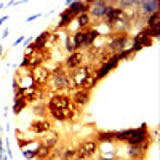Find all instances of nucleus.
Returning a JSON list of instances; mask_svg holds the SVG:
<instances>
[{"label": "nucleus", "instance_id": "nucleus-4", "mask_svg": "<svg viewBox=\"0 0 160 160\" xmlns=\"http://www.w3.org/2000/svg\"><path fill=\"white\" fill-rule=\"evenodd\" d=\"M149 139H151V131H149L148 125L141 123V127L133 128V131H131V135H130L127 144L128 146H138V144H142V142L149 141Z\"/></svg>", "mask_w": 160, "mask_h": 160}, {"label": "nucleus", "instance_id": "nucleus-39", "mask_svg": "<svg viewBox=\"0 0 160 160\" xmlns=\"http://www.w3.org/2000/svg\"><path fill=\"white\" fill-rule=\"evenodd\" d=\"M18 88H19V85H18V78H13V93H15Z\"/></svg>", "mask_w": 160, "mask_h": 160}, {"label": "nucleus", "instance_id": "nucleus-3", "mask_svg": "<svg viewBox=\"0 0 160 160\" xmlns=\"http://www.w3.org/2000/svg\"><path fill=\"white\" fill-rule=\"evenodd\" d=\"M130 40H131V38H130L128 34H111L108 48L112 51V55H120L123 50L130 48V47H128Z\"/></svg>", "mask_w": 160, "mask_h": 160}, {"label": "nucleus", "instance_id": "nucleus-24", "mask_svg": "<svg viewBox=\"0 0 160 160\" xmlns=\"http://www.w3.org/2000/svg\"><path fill=\"white\" fill-rule=\"evenodd\" d=\"M26 106H28V102H26L24 96H21V98H13V114L19 115V114L26 109Z\"/></svg>", "mask_w": 160, "mask_h": 160}, {"label": "nucleus", "instance_id": "nucleus-9", "mask_svg": "<svg viewBox=\"0 0 160 160\" xmlns=\"http://www.w3.org/2000/svg\"><path fill=\"white\" fill-rule=\"evenodd\" d=\"M31 75H32V80H34V83L37 87H43V85L48 83V80L51 77V72H50L48 68H45V66H38V68L31 71Z\"/></svg>", "mask_w": 160, "mask_h": 160}, {"label": "nucleus", "instance_id": "nucleus-21", "mask_svg": "<svg viewBox=\"0 0 160 160\" xmlns=\"http://www.w3.org/2000/svg\"><path fill=\"white\" fill-rule=\"evenodd\" d=\"M85 48L88 50V48H91L93 47V43H95L96 42V38L101 35L99 34V31L98 29H93V28H90V29H87L85 31Z\"/></svg>", "mask_w": 160, "mask_h": 160}, {"label": "nucleus", "instance_id": "nucleus-38", "mask_svg": "<svg viewBox=\"0 0 160 160\" xmlns=\"http://www.w3.org/2000/svg\"><path fill=\"white\" fill-rule=\"evenodd\" d=\"M22 42H24V37H22V35H19V38H16L15 42H13V47H16V45L22 43Z\"/></svg>", "mask_w": 160, "mask_h": 160}, {"label": "nucleus", "instance_id": "nucleus-20", "mask_svg": "<svg viewBox=\"0 0 160 160\" xmlns=\"http://www.w3.org/2000/svg\"><path fill=\"white\" fill-rule=\"evenodd\" d=\"M85 37H87V35H85V31H77V32L71 37L75 51H80L82 48H85Z\"/></svg>", "mask_w": 160, "mask_h": 160}, {"label": "nucleus", "instance_id": "nucleus-45", "mask_svg": "<svg viewBox=\"0 0 160 160\" xmlns=\"http://www.w3.org/2000/svg\"><path fill=\"white\" fill-rule=\"evenodd\" d=\"M48 160H50V158H48Z\"/></svg>", "mask_w": 160, "mask_h": 160}, {"label": "nucleus", "instance_id": "nucleus-31", "mask_svg": "<svg viewBox=\"0 0 160 160\" xmlns=\"http://www.w3.org/2000/svg\"><path fill=\"white\" fill-rule=\"evenodd\" d=\"M38 148V146H37ZM22 157L26 160H32V158H37V149L31 151V149H22Z\"/></svg>", "mask_w": 160, "mask_h": 160}, {"label": "nucleus", "instance_id": "nucleus-12", "mask_svg": "<svg viewBox=\"0 0 160 160\" xmlns=\"http://www.w3.org/2000/svg\"><path fill=\"white\" fill-rule=\"evenodd\" d=\"M48 83L56 93H59L61 90H71V82L68 75H51Z\"/></svg>", "mask_w": 160, "mask_h": 160}, {"label": "nucleus", "instance_id": "nucleus-29", "mask_svg": "<svg viewBox=\"0 0 160 160\" xmlns=\"http://www.w3.org/2000/svg\"><path fill=\"white\" fill-rule=\"evenodd\" d=\"M160 24V15L158 13H154V15H149L146 18V28H154V26H158Z\"/></svg>", "mask_w": 160, "mask_h": 160}, {"label": "nucleus", "instance_id": "nucleus-16", "mask_svg": "<svg viewBox=\"0 0 160 160\" xmlns=\"http://www.w3.org/2000/svg\"><path fill=\"white\" fill-rule=\"evenodd\" d=\"M122 10H120L117 5H114V3H109L108 5V10H106V15H104V18H102V22L101 24H106V26H108V28H111V26H112V22L120 16V15H122Z\"/></svg>", "mask_w": 160, "mask_h": 160}, {"label": "nucleus", "instance_id": "nucleus-33", "mask_svg": "<svg viewBox=\"0 0 160 160\" xmlns=\"http://www.w3.org/2000/svg\"><path fill=\"white\" fill-rule=\"evenodd\" d=\"M18 135H19V130H16V136H18ZM16 139H18V146H19L21 149H26L29 144H32V139H22V138H19V136H18Z\"/></svg>", "mask_w": 160, "mask_h": 160}, {"label": "nucleus", "instance_id": "nucleus-32", "mask_svg": "<svg viewBox=\"0 0 160 160\" xmlns=\"http://www.w3.org/2000/svg\"><path fill=\"white\" fill-rule=\"evenodd\" d=\"M64 50L69 53H74L75 50H74V45H72V40H71V35H66V38H64Z\"/></svg>", "mask_w": 160, "mask_h": 160}, {"label": "nucleus", "instance_id": "nucleus-42", "mask_svg": "<svg viewBox=\"0 0 160 160\" xmlns=\"http://www.w3.org/2000/svg\"><path fill=\"white\" fill-rule=\"evenodd\" d=\"M7 19H8V16H2V18H0V26H2V24H3Z\"/></svg>", "mask_w": 160, "mask_h": 160}, {"label": "nucleus", "instance_id": "nucleus-34", "mask_svg": "<svg viewBox=\"0 0 160 160\" xmlns=\"http://www.w3.org/2000/svg\"><path fill=\"white\" fill-rule=\"evenodd\" d=\"M29 62H31V56H24L22 61L19 62V69H29Z\"/></svg>", "mask_w": 160, "mask_h": 160}, {"label": "nucleus", "instance_id": "nucleus-13", "mask_svg": "<svg viewBox=\"0 0 160 160\" xmlns=\"http://www.w3.org/2000/svg\"><path fill=\"white\" fill-rule=\"evenodd\" d=\"M66 5H68V10L77 18L78 15H83V13H88L90 11L91 2H90V0H85V2L75 0V2H66Z\"/></svg>", "mask_w": 160, "mask_h": 160}, {"label": "nucleus", "instance_id": "nucleus-14", "mask_svg": "<svg viewBox=\"0 0 160 160\" xmlns=\"http://www.w3.org/2000/svg\"><path fill=\"white\" fill-rule=\"evenodd\" d=\"M91 2V0H90ZM108 2H104V0H96V2H91V7H90V11L88 15L95 19H102L104 15H106V10H108Z\"/></svg>", "mask_w": 160, "mask_h": 160}, {"label": "nucleus", "instance_id": "nucleus-11", "mask_svg": "<svg viewBox=\"0 0 160 160\" xmlns=\"http://www.w3.org/2000/svg\"><path fill=\"white\" fill-rule=\"evenodd\" d=\"M151 142H152V139L146 141L142 144H138V146H128V157H130V160H144L146 152H148Z\"/></svg>", "mask_w": 160, "mask_h": 160}, {"label": "nucleus", "instance_id": "nucleus-6", "mask_svg": "<svg viewBox=\"0 0 160 160\" xmlns=\"http://www.w3.org/2000/svg\"><path fill=\"white\" fill-rule=\"evenodd\" d=\"M71 96L64 93H53L48 99L47 109H69L71 106Z\"/></svg>", "mask_w": 160, "mask_h": 160}, {"label": "nucleus", "instance_id": "nucleus-37", "mask_svg": "<svg viewBox=\"0 0 160 160\" xmlns=\"http://www.w3.org/2000/svg\"><path fill=\"white\" fill-rule=\"evenodd\" d=\"M32 42H34V38H32V37H29V38H24V42H22V43H24V47H26V48H28Z\"/></svg>", "mask_w": 160, "mask_h": 160}, {"label": "nucleus", "instance_id": "nucleus-10", "mask_svg": "<svg viewBox=\"0 0 160 160\" xmlns=\"http://www.w3.org/2000/svg\"><path fill=\"white\" fill-rule=\"evenodd\" d=\"M91 99V91H87L83 88H78V90H74V93L71 95V102L74 106H77L78 109L85 108V106L90 102Z\"/></svg>", "mask_w": 160, "mask_h": 160}, {"label": "nucleus", "instance_id": "nucleus-26", "mask_svg": "<svg viewBox=\"0 0 160 160\" xmlns=\"http://www.w3.org/2000/svg\"><path fill=\"white\" fill-rule=\"evenodd\" d=\"M98 82H99V80H98L95 75H93V74H90V75H88V78L83 82L82 88H83V90H87V91H91L93 88H95V87L98 85Z\"/></svg>", "mask_w": 160, "mask_h": 160}, {"label": "nucleus", "instance_id": "nucleus-40", "mask_svg": "<svg viewBox=\"0 0 160 160\" xmlns=\"http://www.w3.org/2000/svg\"><path fill=\"white\" fill-rule=\"evenodd\" d=\"M40 16H42V15H34V16H29L26 21H28V22H32V21H35V19H37V18H40Z\"/></svg>", "mask_w": 160, "mask_h": 160}, {"label": "nucleus", "instance_id": "nucleus-23", "mask_svg": "<svg viewBox=\"0 0 160 160\" xmlns=\"http://www.w3.org/2000/svg\"><path fill=\"white\" fill-rule=\"evenodd\" d=\"M77 24H78V31H87L90 29V24H91V16L88 13H83V15H78L77 18Z\"/></svg>", "mask_w": 160, "mask_h": 160}, {"label": "nucleus", "instance_id": "nucleus-27", "mask_svg": "<svg viewBox=\"0 0 160 160\" xmlns=\"http://www.w3.org/2000/svg\"><path fill=\"white\" fill-rule=\"evenodd\" d=\"M133 128H128V130H122V131H115V142H127L130 135H131Z\"/></svg>", "mask_w": 160, "mask_h": 160}, {"label": "nucleus", "instance_id": "nucleus-8", "mask_svg": "<svg viewBox=\"0 0 160 160\" xmlns=\"http://www.w3.org/2000/svg\"><path fill=\"white\" fill-rule=\"evenodd\" d=\"M83 62H85V53L74 51V53H71V55H68V58H66L64 62H62V66L68 69V72H71V71L80 68V66H83Z\"/></svg>", "mask_w": 160, "mask_h": 160}, {"label": "nucleus", "instance_id": "nucleus-17", "mask_svg": "<svg viewBox=\"0 0 160 160\" xmlns=\"http://www.w3.org/2000/svg\"><path fill=\"white\" fill-rule=\"evenodd\" d=\"M59 133L55 131V130H50L48 133H45V138H42V141H40V144L45 146V148L48 149H53V148H56V146L59 144Z\"/></svg>", "mask_w": 160, "mask_h": 160}, {"label": "nucleus", "instance_id": "nucleus-41", "mask_svg": "<svg viewBox=\"0 0 160 160\" xmlns=\"http://www.w3.org/2000/svg\"><path fill=\"white\" fill-rule=\"evenodd\" d=\"M8 34H10V29H8V28H7V29H5V31H3V35H2V38H3V40H5V38H7V37H8Z\"/></svg>", "mask_w": 160, "mask_h": 160}, {"label": "nucleus", "instance_id": "nucleus-5", "mask_svg": "<svg viewBox=\"0 0 160 160\" xmlns=\"http://www.w3.org/2000/svg\"><path fill=\"white\" fill-rule=\"evenodd\" d=\"M98 151V142L95 139H85L77 146V158L83 160V158H90L91 155H95Z\"/></svg>", "mask_w": 160, "mask_h": 160}, {"label": "nucleus", "instance_id": "nucleus-35", "mask_svg": "<svg viewBox=\"0 0 160 160\" xmlns=\"http://www.w3.org/2000/svg\"><path fill=\"white\" fill-rule=\"evenodd\" d=\"M59 40V34H58V31H53L51 34H50V42L51 43H56Z\"/></svg>", "mask_w": 160, "mask_h": 160}, {"label": "nucleus", "instance_id": "nucleus-19", "mask_svg": "<svg viewBox=\"0 0 160 160\" xmlns=\"http://www.w3.org/2000/svg\"><path fill=\"white\" fill-rule=\"evenodd\" d=\"M75 19V16L72 15V13L66 8L61 15H59V21H58V24H56V31H61V29H68L69 26H71V22Z\"/></svg>", "mask_w": 160, "mask_h": 160}, {"label": "nucleus", "instance_id": "nucleus-15", "mask_svg": "<svg viewBox=\"0 0 160 160\" xmlns=\"http://www.w3.org/2000/svg\"><path fill=\"white\" fill-rule=\"evenodd\" d=\"M29 130L32 133H35V135H45V133H48L50 130H53V125L47 118H37L29 125Z\"/></svg>", "mask_w": 160, "mask_h": 160}, {"label": "nucleus", "instance_id": "nucleus-44", "mask_svg": "<svg viewBox=\"0 0 160 160\" xmlns=\"http://www.w3.org/2000/svg\"><path fill=\"white\" fill-rule=\"evenodd\" d=\"M98 160H111V158H106V157H99Z\"/></svg>", "mask_w": 160, "mask_h": 160}, {"label": "nucleus", "instance_id": "nucleus-2", "mask_svg": "<svg viewBox=\"0 0 160 160\" xmlns=\"http://www.w3.org/2000/svg\"><path fill=\"white\" fill-rule=\"evenodd\" d=\"M154 43V40L151 38V35H149V31H148V28H142L135 37L131 38V50H133V53H136L138 51H141L142 48H149L151 45Z\"/></svg>", "mask_w": 160, "mask_h": 160}, {"label": "nucleus", "instance_id": "nucleus-28", "mask_svg": "<svg viewBox=\"0 0 160 160\" xmlns=\"http://www.w3.org/2000/svg\"><path fill=\"white\" fill-rule=\"evenodd\" d=\"M61 158L62 160H78L77 158V148H64Z\"/></svg>", "mask_w": 160, "mask_h": 160}, {"label": "nucleus", "instance_id": "nucleus-30", "mask_svg": "<svg viewBox=\"0 0 160 160\" xmlns=\"http://www.w3.org/2000/svg\"><path fill=\"white\" fill-rule=\"evenodd\" d=\"M32 109L35 111V112H34L35 115H40V117H42V118H45V115L48 114V112H47L48 109H47V106H45L43 102H38V104H35V106H34Z\"/></svg>", "mask_w": 160, "mask_h": 160}, {"label": "nucleus", "instance_id": "nucleus-43", "mask_svg": "<svg viewBox=\"0 0 160 160\" xmlns=\"http://www.w3.org/2000/svg\"><path fill=\"white\" fill-rule=\"evenodd\" d=\"M2 55H3V47L0 45V58H2Z\"/></svg>", "mask_w": 160, "mask_h": 160}, {"label": "nucleus", "instance_id": "nucleus-36", "mask_svg": "<svg viewBox=\"0 0 160 160\" xmlns=\"http://www.w3.org/2000/svg\"><path fill=\"white\" fill-rule=\"evenodd\" d=\"M5 155V148H3V139H2V135H0V160L3 158Z\"/></svg>", "mask_w": 160, "mask_h": 160}, {"label": "nucleus", "instance_id": "nucleus-7", "mask_svg": "<svg viewBox=\"0 0 160 160\" xmlns=\"http://www.w3.org/2000/svg\"><path fill=\"white\" fill-rule=\"evenodd\" d=\"M118 62H120V59H118V56L117 55H114L112 58H109L106 62H102V64H99V68L98 69H93V75H95L98 80H101V78H104L106 75H108L109 72H112L117 66H118Z\"/></svg>", "mask_w": 160, "mask_h": 160}, {"label": "nucleus", "instance_id": "nucleus-22", "mask_svg": "<svg viewBox=\"0 0 160 160\" xmlns=\"http://www.w3.org/2000/svg\"><path fill=\"white\" fill-rule=\"evenodd\" d=\"M96 142H115V131H98L96 133Z\"/></svg>", "mask_w": 160, "mask_h": 160}, {"label": "nucleus", "instance_id": "nucleus-18", "mask_svg": "<svg viewBox=\"0 0 160 160\" xmlns=\"http://www.w3.org/2000/svg\"><path fill=\"white\" fill-rule=\"evenodd\" d=\"M160 3L157 0H146V2H139V13L141 15H154V13H158Z\"/></svg>", "mask_w": 160, "mask_h": 160}, {"label": "nucleus", "instance_id": "nucleus-1", "mask_svg": "<svg viewBox=\"0 0 160 160\" xmlns=\"http://www.w3.org/2000/svg\"><path fill=\"white\" fill-rule=\"evenodd\" d=\"M93 72V68L90 64H83V66H80V68L71 71L68 74L69 77V82H71V90H78V88H82L83 82L88 78V75Z\"/></svg>", "mask_w": 160, "mask_h": 160}, {"label": "nucleus", "instance_id": "nucleus-25", "mask_svg": "<svg viewBox=\"0 0 160 160\" xmlns=\"http://www.w3.org/2000/svg\"><path fill=\"white\" fill-rule=\"evenodd\" d=\"M51 157V149L45 148V146L42 144H38V148H37V160H48Z\"/></svg>", "mask_w": 160, "mask_h": 160}]
</instances>
